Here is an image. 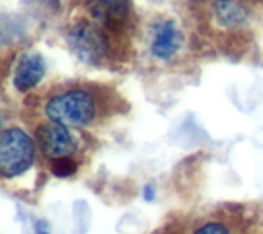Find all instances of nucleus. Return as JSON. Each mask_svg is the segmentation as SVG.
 <instances>
[{
	"label": "nucleus",
	"mask_w": 263,
	"mask_h": 234,
	"mask_svg": "<svg viewBox=\"0 0 263 234\" xmlns=\"http://www.w3.org/2000/svg\"><path fill=\"white\" fill-rule=\"evenodd\" d=\"M45 115L55 123L68 127H80L95 119L97 101L86 90H68L47 101Z\"/></svg>",
	"instance_id": "f257e3e1"
},
{
	"label": "nucleus",
	"mask_w": 263,
	"mask_h": 234,
	"mask_svg": "<svg viewBox=\"0 0 263 234\" xmlns=\"http://www.w3.org/2000/svg\"><path fill=\"white\" fill-rule=\"evenodd\" d=\"M35 150L31 138L16 127L4 129L0 140V170L4 177H16L33 162Z\"/></svg>",
	"instance_id": "f03ea898"
},
{
	"label": "nucleus",
	"mask_w": 263,
	"mask_h": 234,
	"mask_svg": "<svg viewBox=\"0 0 263 234\" xmlns=\"http://www.w3.org/2000/svg\"><path fill=\"white\" fill-rule=\"evenodd\" d=\"M68 43L72 47V51L86 60V62H97L103 51H105V39H103V33L90 25V23H84V25H76L70 33H68Z\"/></svg>",
	"instance_id": "7ed1b4c3"
},
{
	"label": "nucleus",
	"mask_w": 263,
	"mask_h": 234,
	"mask_svg": "<svg viewBox=\"0 0 263 234\" xmlns=\"http://www.w3.org/2000/svg\"><path fill=\"white\" fill-rule=\"evenodd\" d=\"M37 140L41 144V150L53 160L55 158H68L76 150V144L68 131V125H62L55 121L41 125L37 129Z\"/></svg>",
	"instance_id": "20e7f679"
},
{
	"label": "nucleus",
	"mask_w": 263,
	"mask_h": 234,
	"mask_svg": "<svg viewBox=\"0 0 263 234\" xmlns=\"http://www.w3.org/2000/svg\"><path fill=\"white\" fill-rule=\"evenodd\" d=\"M45 72V62L37 51H29L25 55H21V60L16 62L14 68V86L18 90H29L33 88Z\"/></svg>",
	"instance_id": "39448f33"
},
{
	"label": "nucleus",
	"mask_w": 263,
	"mask_h": 234,
	"mask_svg": "<svg viewBox=\"0 0 263 234\" xmlns=\"http://www.w3.org/2000/svg\"><path fill=\"white\" fill-rule=\"evenodd\" d=\"M181 45V33L179 29L175 27V23L171 21H164V23H158L152 31V53L160 60H168L177 53Z\"/></svg>",
	"instance_id": "423d86ee"
},
{
	"label": "nucleus",
	"mask_w": 263,
	"mask_h": 234,
	"mask_svg": "<svg viewBox=\"0 0 263 234\" xmlns=\"http://www.w3.org/2000/svg\"><path fill=\"white\" fill-rule=\"evenodd\" d=\"M129 8H132L129 0H90L88 2V10L92 18L105 25L125 21L129 14Z\"/></svg>",
	"instance_id": "0eeeda50"
},
{
	"label": "nucleus",
	"mask_w": 263,
	"mask_h": 234,
	"mask_svg": "<svg viewBox=\"0 0 263 234\" xmlns=\"http://www.w3.org/2000/svg\"><path fill=\"white\" fill-rule=\"evenodd\" d=\"M74 162L70 160V156L68 158H55L53 160V172L55 174H72L74 172Z\"/></svg>",
	"instance_id": "6e6552de"
},
{
	"label": "nucleus",
	"mask_w": 263,
	"mask_h": 234,
	"mask_svg": "<svg viewBox=\"0 0 263 234\" xmlns=\"http://www.w3.org/2000/svg\"><path fill=\"white\" fill-rule=\"evenodd\" d=\"M195 234H230V232L226 230V226L210 222V224H203L199 230H195Z\"/></svg>",
	"instance_id": "1a4fd4ad"
},
{
	"label": "nucleus",
	"mask_w": 263,
	"mask_h": 234,
	"mask_svg": "<svg viewBox=\"0 0 263 234\" xmlns=\"http://www.w3.org/2000/svg\"><path fill=\"white\" fill-rule=\"evenodd\" d=\"M39 234H47V232H43V230H41V232H39Z\"/></svg>",
	"instance_id": "9d476101"
}]
</instances>
